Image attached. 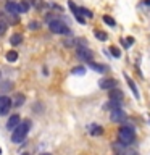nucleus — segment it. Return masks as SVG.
Wrapping results in <instances>:
<instances>
[{
  "mask_svg": "<svg viewBox=\"0 0 150 155\" xmlns=\"http://www.w3.org/2000/svg\"><path fill=\"white\" fill-rule=\"evenodd\" d=\"M29 128H31V121H23V123L13 131V134H11V142L21 144L23 140L26 139V136H28V133H29Z\"/></svg>",
  "mask_w": 150,
  "mask_h": 155,
  "instance_id": "f257e3e1",
  "label": "nucleus"
},
{
  "mask_svg": "<svg viewBox=\"0 0 150 155\" xmlns=\"http://www.w3.org/2000/svg\"><path fill=\"white\" fill-rule=\"evenodd\" d=\"M118 136H119L121 144L129 145V144H132V140H134V137H135V133H134L132 128H129V126H123V128H119Z\"/></svg>",
  "mask_w": 150,
  "mask_h": 155,
  "instance_id": "f03ea898",
  "label": "nucleus"
},
{
  "mask_svg": "<svg viewBox=\"0 0 150 155\" xmlns=\"http://www.w3.org/2000/svg\"><path fill=\"white\" fill-rule=\"evenodd\" d=\"M48 28H50L52 32L55 34H68L70 32V28L66 26V23H63L61 19H53V21L48 23Z\"/></svg>",
  "mask_w": 150,
  "mask_h": 155,
  "instance_id": "7ed1b4c3",
  "label": "nucleus"
},
{
  "mask_svg": "<svg viewBox=\"0 0 150 155\" xmlns=\"http://www.w3.org/2000/svg\"><path fill=\"white\" fill-rule=\"evenodd\" d=\"M77 58H81V60L84 61H92V57H94V53H92L90 48H87V45H79L77 47Z\"/></svg>",
  "mask_w": 150,
  "mask_h": 155,
  "instance_id": "20e7f679",
  "label": "nucleus"
},
{
  "mask_svg": "<svg viewBox=\"0 0 150 155\" xmlns=\"http://www.w3.org/2000/svg\"><path fill=\"white\" fill-rule=\"evenodd\" d=\"M99 86H100V89H103V91H110V89H115V87L118 86V81L111 79V78H103V79L99 81Z\"/></svg>",
  "mask_w": 150,
  "mask_h": 155,
  "instance_id": "39448f33",
  "label": "nucleus"
},
{
  "mask_svg": "<svg viewBox=\"0 0 150 155\" xmlns=\"http://www.w3.org/2000/svg\"><path fill=\"white\" fill-rule=\"evenodd\" d=\"M126 120H128V115H126L121 108L111 110V121H115V123H123Z\"/></svg>",
  "mask_w": 150,
  "mask_h": 155,
  "instance_id": "423d86ee",
  "label": "nucleus"
},
{
  "mask_svg": "<svg viewBox=\"0 0 150 155\" xmlns=\"http://www.w3.org/2000/svg\"><path fill=\"white\" fill-rule=\"evenodd\" d=\"M13 100H10V97H0V115H7L10 111V107H11Z\"/></svg>",
  "mask_w": 150,
  "mask_h": 155,
  "instance_id": "0eeeda50",
  "label": "nucleus"
},
{
  "mask_svg": "<svg viewBox=\"0 0 150 155\" xmlns=\"http://www.w3.org/2000/svg\"><path fill=\"white\" fill-rule=\"evenodd\" d=\"M19 124H21L19 115H11V116H10V120L7 121V129H8V131H15Z\"/></svg>",
  "mask_w": 150,
  "mask_h": 155,
  "instance_id": "6e6552de",
  "label": "nucleus"
},
{
  "mask_svg": "<svg viewBox=\"0 0 150 155\" xmlns=\"http://www.w3.org/2000/svg\"><path fill=\"white\" fill-rule=\"evenodd\" d=\"M68 7L71 8V12H73V15H74V18H76V21H77V23H81V24H84V23H86V18L81 15L79 8H77L74 3H73V2H68Z\"/></svg>",
  "mask_w": 150,
  "mask_h": 155,
  "instance_id": "1a4fd4ad",
  "label": "nucleus"
},
{
  "mask_svg": "<svg viewBox=\"0 0 150 155\" xmlns=\"http://www.w3.org/2000/svg\"><path fill=\"white\" fill-rule=\"evenodd\" d=\"M5 10H7L10 15H13V16H18V15L21 13V8H19V5L15 3V2H7V5H5Z\"/></svg>",
  "mask_w": 150,
  "mask_h": 155,
  "instance_id": "9d476101",
  "label": "nucleus"
},
{
  "mask_svg": "<svg viewBox=\"0 0 150 155\" xmlns=\"http://www.w3.org/2000/svg\"><path fill=\"white\" fill-rule=\"evenodd\" d=\"M108 97H110V100H115V102H121L123 100V92H121L119 89H110V92H108Z\"/></svg>",
  "mask_w": 150,
  "mask_h": 155,
  "instance_id": "9b49d317",
  "label": "nucleus"
},
{
  "mask_svg": "<svg viewBox=\"0 0 150 155\" xmlns=\"http://www.w3.org/2000/svg\"><path fill=\"white\" fill-rule=\"evenodd\" d=\"M124 78H126V82H128V86L131 87V89H132V94H134V97H135V99H139V91H137V86H135L134 84V81L132 79H131V78L128 76V74H124Z\"/></svg>",
  "mask_w": 150,
  "mask_h": 155,
  "instance_id": "f8f14e48",
  "label": "nucleus"
},
{
  "mask_svg": "<svg viewBox=\"0 0 150 155\" xmlns=\"http://www.w3.org/2000/svg\"><path fill=\"white\" fill-rule=\"evenodd\" d=\"M23 42V36L21 34H13L11 37H10V44H11V45H19V44Z\"/></svg>",
  "mask_w": 150,
  "mask_h": 155,
  "instance_id": "ddd939ff",
  "label": "nucleus"
},
{
  "mask_svg": "<svg viewBox=\"0 0 150 155\" xmlns=\"http://www.w3.org/2000/svg\"><path fill=\"white\" fill-rule=\"evenodd\" d=\"M24 100H26V97H24L23 94H16V95H15V99H13V105L15 107H21L24 104Z\"/></svg>",
  "mask_w": 150,
  "mask_h": 155,
  "instance_id": "4468645a",
  "label": "nucleus"
},
{
  "mask_svg": "<svg viewBox=\"0 0 150 155\" xmlns=\"http://www.w3.org/2000/svg\"><path fill=\"white\" fill-rule=\"evenodd\" d=\"M90 134L92 136H100V134H103V128L99 124H94V126H90Z\"/></svg>",
  "mask_w": 150,
  "mask_h": 155,
  "instance_id": "2eb2a0df",
  "label": "nucleus"
},
{
  "mask_svg": "<svg viewBox=\"0 0 150 155\" xmlns=\"http://www.w3.org/2000/svg\"><path fill=\"white\" fill-rule=\"evenodd\" d=\"M89 66H90L94 71H99V73H103V71L106 70V68H105V66H102L100 63H94V61H89Z\"/></svg>",
  "mask_w": 150,
  "mask_h": 155,
  "instance_id": "dca6fc26",
  "label": "nucleus"
},
{
  "mask_svg": "<svg viewBox=\"0 0 150 155\" xmlns=\"http://www.w3.org/2000/svg\"><path fill=\"white\" fill-rule=\"evenodd\" d=\"M5 58H7L8 61H16V60H18V52L10 50V52H7V55H5Z\"/></svg>",
  "mask_w": 150,
  "mask_h": 155,
  "instance_id": "f3484780",
  "label": "nucleus"
},
{
  "mask_svg": "<svg viewBox=\"0 0 150 155\" xmlns=\"http://www.w3.org/2000/svg\"><path fill=\"white\" fill-rule=\"evenodd\" d=\"M71 74H77V76H84L86 74V68L84 66H76L71 70Z\"/></svg>",
  "mask_w": 150,
  "mask_h": 155,
  "instance_id": "a211bd4d",
  "label": "nucleus"
},
{
  "mask_svg": "<svg viewBox=\"0 0 150 155\" xmlns=\"http://www.w3.org/2000/svg\"><path fill=\"white\" fill-rule=\"evenodd\" d=\"M31 3H32V5H34V7H36L37 10H42V8H45V7H47V5L44 3L42 0H31Z\"/></svg>",
  "mask_w": 150,
  "mask_h": 155,
  "instance_id": "6ab92c4d",
  "label": "nucleus"
},
{
  "mask_svg": "<svg viewBox=\"0 0 150 155\" xmlns=\"http://www.w3.org/2000/svg\"><path fill=\"white\" fill-rule=\"evenodd\" d=\"M79 12H81V15H82V16H86V18H92V16H94V13H92L90 10L84 8V7H81V8H79Z\"/></svg>",
  "mask_w": 150,
  "mask_h": 155,
  "instance_id": "aec40b11",
  "label": "nucleus"
},
{
  "mask_svg": "<svg viewBox=\"0 0 150 155\" xmlns=\"http://www.w3.org/2000/svg\"><path fill=\"white\" fill-rule=\"evenodd\" d=\"M7 28H8V24L5 19H0V36H3L5 32H7Z\"/></svg>",
  "mask_w": 150,
  "mask_h": 155,
  "instance_id": "412c9836",
  "label": "nucleus"
},
{
  "mask_svg": "<svg viewBox=\"0 0 150 155\" xmlns=\"http://www.w3.org/2000/svg\"><path fill=\"white\" fill-rule=\"evenodd\" d=\"M110 52H111V55H113L115 58H119V57H121L119 48H118V47H115V45H111V47H110Z\"/></svg>",
  "mask_w": 150,
  "mask_h": 155,
  "instance_id": "4be33fe9",
  "label": "nucleus"
},
{
  "mask_svg": "<svg viewBox=\"0 0 150 155\" xmlns=\"http://www.w3.org/2000/svg\"><path fill=\"white\" fill-rule=\"evenodd\" d=\"M103 21L106 23V24H110V26H116V23H115V19L113 18H111V16H108V15H105V16H103Z\"/></svg>",
  "mask_w": 150,
  "mask_h": 155,
  "instance_id": "5701e85b",
  "label": "nucleus"
},
{
  "mask_svg": "<svg viewBox=\"0 0 150 155\" xmlns=\"http://www.w3.org/2000/svg\"><path fill=\"white\" fill-rule=\"evenodd\" d=\"M95 37L99 39V41H106V32H103V31H95Z\"/></svg>",
  "mask_w": 150,
  "mask_h": 155,
  "instance_id": "b1692460",
  "label": "nucleus"
},
{
  "mask_svg": "<svg viewBox=\"0 0 150 155\" xmlns=\"http://www.w3.org/2000/svg\"><path fill=\"white\" fill-rule=\"evenodd\" d=\"M39 28H41L39 21H31V23H29V29H31V31H37Z\"/></svg>",
  "mask_w": 150,
  "mask_h": 155,
  "instance_id": "393cba45",
  "label": "nucleus"
},
{
  "mask_svg": "<svg viewBox=\"0 0 150 155\" xmlns=\"http://www.w3.org/2000/svg\"><path fill=\"white\" fill-rule=\"evenodd\" d=\"M19 8H21V13H26L28 10H29V2H23V3H19Z\"/></svg>",
  "mask_w": 150,
  "mask_h": 155,
  "instance_id": "a878e982",
  "label": "nucleus"
},
{
  "mask_svg": "<svg viewBox=\"0 0 150 155\" xmlns=\"http://www.w3.org/2000/svg\"><path fill=\"white\" fill-rule=\"evenodd\" d=\"M131 44H134V37H126V41H123V45L124 47H129Z\"/></svg>",
  "mask_w": 150,
  "mask_h": 155,
  "instance_id": "bb28decb",
  "label": "nucleus"
},
{
  "mask_svg": "<svg viewBox=\"0 0 150 155\" xmlns=\"http://www.w3.org/2000/svg\"><path fill=\"white\" fill-rule=\"evenodd\" d=\"M123 155H137V153H135L134 150H128V152H124Z\"/></svg>",
  "mask_w": 150,
  "mask_h": 155,
  "instance_id": "cd10ccee",
  "label": "nucleus"
},
{
  "mask_svg": "<svg viewBox=\"0 0 150 155\" xmlns=\"http://www.w3.org/2000/svg\"><path fill=\"white\" fill-rule=\"evenodd\" d=\"M145 5H150V0H145Z\"/></svg>",
  "mask_w": 150,
  "mask_h": 155,
  "instance_id": "c85d7f7f",
  "label": "nucleus"
},
{
  "mask_svg": "<svg viewBox=\"0 0 150 155\" xmlns=\"http://www.w3.org/2000/svg\"><path fill=\"white\" fill-rule=\"evenodd\" d=\"M21 155H29V153H28V152H24V153H21Z\"/></svg>",
  "mask_w": 150,
  "mask_h": 155,
  "instance_id": "c756f323",
  "label": "nucleus"
},
{
  "mask_svg": "<svg viewBox=\"0 0 150 155\" xmlns=\"http://www.w3.org/2000/svg\"><path fill=\"white\" fill-rule=\"evenodd\" d=\"M42 155H50V153H42Z\"/></svg>",
  "mask_w": 150,
  "mask_h": 155,
  "instance_id": "7c9ffc66",
  "label": "nucleus"
},
{
  "mask_svg": "<svg viewBox=\"0 0 150 155\" xmlns=\"http://www.w3.org/2000/svg\"><path fill=\"white\" fill-rule=\"evenodd\" d=\"M0 153H2V149H0Z\"/></svg>",
  "mask_w": 150,
  "mask_h": 155,
  "instance_id": "2f4dec72",
  "label": "nucleus"
}]
</instances>
